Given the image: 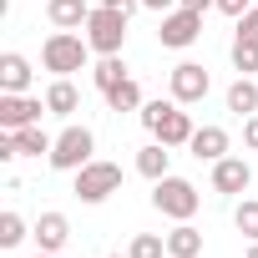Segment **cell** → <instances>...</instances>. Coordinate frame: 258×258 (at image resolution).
<instances>
[{"mask_svg": "<svg viewBox=\"0 0 258 258\" xmlns=\"http://www.w3.org/2000/svg\"><path fill=\"white\" fill-rule=\"evenodd\" d=\"M233 228H238L248 243H258V203H253V198H243V203L233 208Z\"/></svg>", "mask_w": 258, "mask_h": 258, "instance_id": "23", "label": "cell"}, {"mask_svg": "<svg viewBox=\"0 0 258 258\" xmlns=\"http://www.w3.org/2000/svg\"><path fill=\"white\" fill-rule=\"evenodd\" d=\"M31 238H36L41 253H61L66 238H71V218H66V213H41L36 228H31Z\"/></svg>", "mask_w": 258, "mask_h": 258, "instance_id": "11", "label": "cell"}, {"mask_svg": "<svg viewBox=\"0 0 258 258\" xmlns=\"http://www.w3.org/2000/svg\"><path fill=\"white\" fill-rule=\"evenodd\" d=\"M91 152H96V137L86 132V126H66V132L56 137V147H51V167L56 172H81L91 162Z\"/></svg>", "mask_w": 258, "mask_h": 258, "instance_id": "5", "label": "cell"}, {"mask_svg": "<svg viewBox=\"0 0 258 258\" xmlns=\"http://www.w3.org/2000/svg\"><path fill=\"white\" fill-rule=\"evenodd\" d=\"M228 111H238V116H253L258 111V81L253 76H238L228 86Z\"/></svg>", "mask_w": 258, "mask_h": 258, "instance_id": "18", "label": "cell"}, {"mask_svg": "<svg viewBox=\"0 0 258 258\" xmlns=\"http://www.w3.org/2000/svg\"><path fill=\"white\" fill-rule=\"evenodd\" d=\"M162 253H167V238H157V233H137L132 248H126V258H162Z\"/></svg>", "mask_w": 258, "mask_h": 258, "instance_id": "25", "label": "cell"}, {"mask_svg": "<svg viewBox=\"0 0 258 258\" xmlns=\"http://www.w3.org/2000/svg\"><path fill=\"white\" fill-rule=\"evenodd\" d=\"M16 147H21V157H41V152L51 157L56 137H46V132H41V121H36V126H21V132H16Z\"/></svg>", "mask_w": 258, "mask_h": 258, "instance_id": "21", "label": "cell"}, {"mask_svg": "<svg viewBox=\"0 0 258 258\" xmlns=\"http://www.w3.org/2000/svg\"><path fill=\"white\" fill-rule=\"evenodd\" d=\"M213 6H218L223 16H233V21H243V16H248V6H253V0H213Z\"/></svg>", "mask_w": 258, "mask_h": 258, "instance_id": "26", "label": "cell"}, {"mask_svg": "<svg viewBox=\"0 0 258 258\" xmlns=\"http://www.w3.org/2000/svg\"><path fill=\"white\" fill-rule=\"evenodd\" d=\"M198 36H203V11H187V6L167 11V16H162V26H157V41H162L167 51H187Z\"/></svg>", "mask_w": 258, "mask_h": 258, "instance_id": "7", "label": "cell"}, {"mask_svg": "<svg viewBox=\"0 0 258 258\" xmlns=\"http://www.w3.org/2000/svg\"><path fill=\"white\" fill-rule=\"evenodd\" d=\"M106 258H126V253H106Z\"/></svg>", "mask_w": 258, "mask_h": 258, "instance_id": "34", "label": "cell"}, {"mask_svg": "<svg viewBox=\"0 0 258 258\" xmlns=\"http://www.w3.org/2000/svg\"><path fill=\"white\" fill-rule=\"evenodd\" d=\"M238 36H253L258 41V6H248V16L238 21Z\"/></svg>", "mask_w": 258, "mask_h": 258, "instance_id": "28", "label": "cell"}, {"mask_svg": "<svg viewBox=\"0 0 258 258\" xmlns=\"http://www.w3.org/2000/svg\"><path fill=\"white\" fill-rule=\"evenodd\" d=\"M187 147H192L198 162H218V157H228V132H223V126H198Z\"/></svg>", "mask_w": 258, "mask_h": 258, "instance_id": "13", "label": "cell"}, {"mask_svg": "<svg viewBox=\"0 0 258 258\" xmlns=\"http://www.w3.org/2000/svg\"><path fill=\"white\" fill-rule=\"evenodd\" d=\"M41 96H26V91H0V126L6 132H21V126H36L41 121Z\"/></svg>", "mask_w": 258, "mask_h": 258, "instance_id": "8", "label": "cell"}, {"mask_svg": "<svg viewBox=\"0 0 258 258\" xmlns=\"http://www.w3.org/2000/svg\"><path fill=\"white\" fill-rule=\"evenodd\" d=\"M41 61H46V71H56V76H71V71H86V61H91V46H86V36L56 31V36H46V46H41Z\"/></svg>", "mask_w": 258, "mask_h": 258, "instance_id": "2", "label": "cell"}, {"mask_svg": "<svg viewBox=\"0 0 258 258\" xmlns=\"http://www.w3.org/2000/svg\"><path fill=\"white\" fill-rule=\"evenodd\" d=\"M142 126L162 142V147H187L192 142V116L182 111V101H147L142 106Z\"/></svg>", "mask_w": 258, "mask_h": 258, "instance_id": "1", "label": "cell"}, {"mask_svg": "<svg viewBox=\"0 0 258 258\" xmlns=\"http://www.w3.org/2000/svg\"><path fill=\"white\" fill-rule=\"evenodd\" d=\"M167 86H172V101H182V106H192V101H203L208 96V71L198 66V61H182V66H172V76H167Z\"/></svg>", "mask_w": 258, "mask_h": 258, "instance_id": "9", "label": "cell"}, {"mask_svg": "<svg viewBox=\"0 0 258 258\" xmlns=\"http://www.w3.org/2000/svg\"><path fill=\"white\" fill-rule=\"evenodd\" d=\"M253 6H258V0H253Z\"/></svg>", "mask_w": 258, "mask_h": 258, "instance_id": "35", "label": "cell"}, {"mask_svg": "<svg viewBox=\"0 0 258 258\" xmlns=\"http://www.w3.org/2000/svg\"><path fill=\"white\" fill-rule=\"evenodd\" d=\"M101 6H106V11H121V16H132V11L142 6V0H101Z\"/></svg>", "mask_w": 258, "mask_h": 258, "instance_id": "30", "label": "cell"}, {"mask_svg": "<svg viewBox=\"0 0 258 258\" xmlns=\"http://www.w3.org/2000/svg\"><path fill=\"white\" fill-rule=\"evenodd\" d=\"M198 253H203V233L192 223H177L167 233V258H198Z\"/></svg>", "mask_w": 258, "mask_h": 258, "instance_id": "16", "label": "cell"}, {"mask_svg": "<svg viewBox=\"0 0 258 258\" xmlns=\"http://www.w3.org/2000/svg\"><path fill=\"white\" fill-rule=\"evenodd\" d=\"M228 56H233V71L238 76H253L258 71V41L253 36H233V51Z\"/></svg>", "mask_w": 258, "mask_h": 258, "instance_id": "22", "label": "cell"}, {"mask_svg": "<svg viewBox=\"0 0 258 258\" xmlns=\"http://www.w3.org/2000/svg\"><path fill=\"white\" fill-rule=\"evenodd\" d=\"M198 203H203V192L187 182V177H162V182H152V208L162 213V218H177V223H187L192 213H198Z\"/></svg>", "mask_w": 258, "mask_h": 258, "instance_id": "3", "label": "cell"}, {"mask_svg": "<svg viewBox=\"0 0 258 258\" xmlns=\"http://www.w3.org/2000/svg\"><path fill=\"white\" fill-rule=\"evenodd\" d=\"M248 258H258V243H253V248H248Z\"/></svg>", "mask_w": 258, "mask_h": 258, "instance_id": "33", "label": "cell"}, {"mask_svg": "<svg viewBox=\"0 0 258 258\" xmlns=\"http://www.w3.org/2000/svg\"><path fill=\"white\" fill-rule=\"evenodd\" d=\"M167 167H172V152H167V147L152 137V142L137 152V172H142L147 182H162V177H167Z\"/></svg>", "mask_w": 258, "mask_h": 258, "instance_id": "14", "label": "cell"}, {"mask_svg": "<svg viewBox=\"0 0 258 258\" xmlns=\"http://www.w3.org/2000/svg\"><path fill=\"white\" fill-rule=\"evenodd\" d=\"M91 81H96V91L106 96L116 81H126V61H121V56H101V61L91 66Z\"/></svg>", "mask_w": 258, "mask_h": 258, "instance_id": "20", "label": "cell"}, {"mask_svg": "<svg viewBox=\"0 0 258 258\" xmlns=\"http://www.w3.org/2000/svg\"><path fill=\"white\" fill-rule=\"evenodd\" d=\"M106 106H111V111H142L147 101H142V86L126 76V81H116V86L106 91Z\"/></svg>", "mask_w": 258, "mask_h": 258, "instance_id": "19", "label": "cell"}, {"mask_svg": "<svg viewBox=\"0 0 258 258\" xmlns=\"http://www.w3.org/2000/svg\"><path fill=\"white\" fill-rule=\"evenodd\" d=\"M31 233H26V218L21 213H0V248H21Z\"/></svg>", "mask_w": 258, "mask_h": 258, "instance_id": "24", "label": "cell"}, {"mask_svg": "<svg viewBox=\"0 0 258 258\" xmlns=\"http://www.w3.org/2000/svg\"><path fill=\"white\" fill-rule=\"evenodd\" d=\"M142 6H147V11H157V16H167V11H177V6H182V0H142Z\"/></svg>", "mask_w": 258, "mask_h": 258, "instance_id": "31", "label": "cell"}, {"mask_svg": "<svg viewBox=\"0 0 258 258\" xmlns=\"http://www.w3.org/2000/svg\"><path fill=\"white\" fill-rule=\"evenodd\" d=\"M46 16H51L56 31H81L86 16H91V6H86V0H46Z\"/></svg>", "mask_w": 258, "mask_h": 258, "instance_id": "12", "label": "cell"}, {"mask_svg": "<svg viewBox=\"0 0 258 258\" xmlns=\"http://www.w3.org/2000/svg\"><path fill=\"white\" fill-rule=\"evenodd\" d=\"M76 106H81V91H76L66 76H56V81H51V91H46V111H56V116H71Z\"/></svg>", "mask_w": 258, "mask_h": 258, "instance_id": "17", "label": "cell"}, {"mask_svg": "<svg viewBox=\"0 0 258 258\" xmlns=\"http://www.w3.org/2000/svg\"><path fill=\"white\" fill-rule=\"evenodd\" d=\"M86 46L96 51V56H121V41H126V16L121 11H106V6H96L91 16H86Z\"/></svg>", "mask_w": 258, "mask_h": 258, "instance_id": "4", "label": "cell"}, {"mask_svg": "<svg viewBox=\"0 0 258 258\" xmlns=\"http://www.w3.org/2000/svg\"><path fill=\"white\" fill-rule=\"evenodd\" d=\"M248 182H253V167H248L243 157H218V162H213V192L238 198V192H248Z\"/></svg>", "mask_w": 258, "mask_h": 258, "instance_id": "10", "label": "cell"}, {"mask_svg": "<svg viewBox=\"0 0 258 258\" xmlns=\"http://www.w3.org/2000/svg\"><path fill=\"white\" fill-rule=\"evenodd\" d=\"M36 258H66V253H36Z\"/></svg>", "mask_w": 258, "mask_h": 258, "instance_id": "32", "label": "cell"}, {"mask_svg": "<svg viewBox=\"0 0 258 258\" xmlns=\"http://www.w3.org/2000/svg\"><path fill=\"white\" fill-rule=\"evenodd\" d=\"M116 187H121V167H116V162H96V157H91V162L76 172V187H71V192H76L81 203H106Z\"/></svg>", "mask_w": 258, "mask_h": 258, "instance_id": "6", "label": "cell"}, {"mask_svg": "<svg viewBox=\"0 0 258 258\" xmlns=\"http://www.w3.org/2000/svg\"><path fill=\"white\" fill-rule=\"evenodd\" d=\"M243 147H253V152H258V111H253V116H243Z\"/></svg>", "mask_w": 258, "mask_h": 258, "instance_id": "27", "label": "cell"}, {"mask_svg": "<svg viewBox=\"0 0 258 258\" xmlns=\"http://www.w3.org/2000/svg\"><path fill=\"white\" fill-rule=\"evenodd\" d=\"M21 157V147H16V132H6L0 137V162H16Z\"/></svg>", "mask_w": 258, "mask_h": 258, "instance_id": "29", "label": "cell"}, {"mask_svg": "<svg viewBox=\"0 0 258 258\" xmlns=\"http://www.w3.org/2000/svg\"><path fill=\"white\" fill-rule=\"evenodd\" d=\"M31 86V61L21 51H6L0 56V91H26Z\"/></svg>", "mask_w": 258, "mask_h": 258, "instance_id": "15", "label": "cell"}]
</instances>
